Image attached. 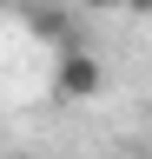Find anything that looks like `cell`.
<instances>
[{"label": "cell", "mask_w": 152, "mask_h": 159, "mask_svg": "<svg viewBox=\"0 0 152 159\" xmlns=\"http://www.w3.org/2000/svg\"><path fill=\"white\" fill-rule=\"evenodd\" d=\"M53 86H60V99H93L106 86V73H99V60H93L86 47H66L60 66H53Z\"/></svg>", "instance_id": "1"}, {"label": "cell", "mask_w": 152, "mask_h": 159, "mask_svg": "<svg viewBox=\"0 0 152 159\" xmlns=\"http://www.w3.org/2000/svg\"><path fill=\"white\" fill-rule=\"evenodd\" d=\"M27 27L40 33V40H53L60 53H66V47H80V40H73V20H66L60 7H27Z\"/></svg>", "instance_id": "2"}, {"label": "cell", "mask_w": 152, "mask_h": 159, "mask_svg": "<svg viewBox=\"0 0 152 159\" xmlns=\"http://www.w3.org/2000/svg\"><path fill=\"white\" fill-rule=\"evenodd\" d=\"M119 7H132V13H152V0H119Z\"/></svg>", "instance_id": "3"}, {"label": "cell", "mask_w": 152, "mask_h": 159, "mask_svg": "<svg viewBox=\"0 0 152 159\" xmlns=\"http://www.w3.org/2000/svg\"><path fill=\"white\" fill-rule=\"evenodd\" d=\"M106 7H119V0H106Z\"/></svg>", "instance_id": "4"}]
</instances>
